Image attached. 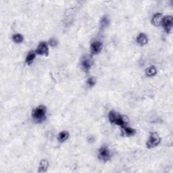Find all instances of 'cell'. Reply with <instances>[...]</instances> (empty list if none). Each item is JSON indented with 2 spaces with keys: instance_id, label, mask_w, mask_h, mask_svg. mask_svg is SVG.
<instances>
[{
  "instance_id": "10",
  "label": "cell",
  "mask_w": 173,
  "mask_h": 173,
  "mask_svg": "<svg viewBox=\"0 0 173 173\" xmlns=\"http://www.w3.org/2000/svg\"><path fill=\"white\" fill-rule=\"evenodd\" d=\"M162 14L161 13H157L153 16L152 19H151V22L154 26H159L162 25Z\"/></svg>"
},
{
  "instance_id": "9",
  "label": "cell",
  "mask_w": 173,
  "mask_h": 173,
  "mask_svg": "<svg viewBox=\"0 0 173 173\" xmlns=\"http://www.w3.org/2000/svg\"><path fill=\"white\" fill-rule=\"evenodd\" d=\"M136 41L139 45L143 46V45H145L148 42V39L147 35L144 34V33H140L139 34V35L137 37Z\"/></svg>"
},
{
  "instance_id": "19",
  "label": "cell",
  "mask_w": 173,
  "mask_h": 173,
  "mask_svg": "<svg viewBox=\"0 0 173 173\" xmlns=\"http://www.w3.org/2000/svg\"><path fill=\"white\" fill-rule=\"evenodd\" d=\"M57 44V42L56 39H51L49 41V45L51 47H56Z\"/></svg>"
},
{
  "instance_id": "13",
  "label": "cell",
  "mask_w": 173,
  "mask_h": 173,
  "mask_svg": "<svg viewBox=\"0 0 173 173\" xmlns=\"http://www.w3.org/2000/svg\"><path fill=\"white\" fill-rule=\"evenodd\" d=\"M35 57L36 52H35V51H30L26 57V63L28 64H31L33 61H34Z\"/></svg>"
},
{
  "instance_id": "17",
  "label": "cell",
  "mask_w": 173,
  "mask_h": 173,
  "mask_svg": "<svg viewBox=\"0 0 173 173\" xmlns=\"http://www.w3.org/2000/svg\"><path fill=\"white\" fill-rule=\"evenodd\" d=\"M108 25H109V20L107 16H104L102 19L101 22H100V26H101L102 29H104L106 27H107Z\"/></svg>"
},
{
  "instance_id": "16",
  "label": "cell",
  "mask_w": 173,
  "mask_h": 173,
  "mask_svg": "<svg viewBox=\"0 0 173 173\" xmlns=\"http://www.w3.org/2000/svg\"><path fill=\"white\" fill-rule=\"evenodd\" d=\"M23 36L19 33H16V34H14L12 36V40L16 43H20L23 41Z\"/></svg>"
},
{
  "instance_id": "15",
  "label": "cell",
  "mask_w": 173,
  "mask_h": 173,
  "mask_svg": "<svg viewBox=\"0 0 173 173\" xmlns=\"http://www.w3.org/2000/svg\"><path fill=\"white\" fill-rule=\"evenodd\" d=\"M145 73H146V74L148 76V77H153V76H155L156 74L157 70L156 68L154 67V66H151L146 69V71H145Z\"/></svg>"
},
{
  "instance_id": "1",
  "label": "cell",
  "mask_w": 173,
  "mask_h": 173,
  "mask_svg": "<svg viewBox=\"0 0 173 173\" xmlns=\"http://www.w3.org/2000/svg\"><path fill=\"white\" fill-rule=\"evenodd\" d=\"M46 108L44 106H39L33 111L32 117L36 123H42L45 119Z\"/></svg>"
},
{
  "instance_id": "18",
  "label": "cell",
  "mask_w": 173,
  "mask_h": 173,
  "mask_svg": "<svg viewBox=\"0 0 173 173\" xmlns=\"http://www.w3.org/2000/svg\"><path fill=\"white\" fill-rule=\"evenodd\" d=\"M87 83L88 85V86L90 87H92L94 85H95V83H96V81L95 79V78L93 77H90L88 78V80L87 81Z\"/></svg>"
},
{
  "instance_id": "6",
  "label": "cell",
  "mask_w": 173,
  "mask_h": 173,
  "mask_svg": "<svg viewBox=\"0 0 173 173\" xmlns=\"http://www.w3.org/2000/svg\"><path fill=\"white\" fill-rule=\"evenodd\" d=\"M36 54H39L40 56H47L48 54H49V50H48L47 44L45 43V42H41L39 45H38V47L36 50Z\"/></svg>"
},
{
  "instance_id": "4",
  "label": "cell",
  "mask_w": 173,
  "mask_h": 173,
  "mask_svg": "<svg viewBox=\"0 0 173 173\" xmlns=\"http://www.w3.org/2000/svg\"><path fill=\"white\" fill-rule=\"evenodd\" d=\"M98 157L100 160L107 162L110 160L111 157L110 151L106 146H103L98 151Z\"/></svg>"
},
{
  "instance_id": "8",
  "label": "cell",
  "mask_w": 173,
  "mask_h": 173,
  "mask_svg": "<svg viewBox=\"0 0 173 173\" xmlns=\"http://www.w3.org/2000/svg\"><path fill=\"white\" fill-rule=\"evenodd\" d=\"M81 65L83 70L87 72L91 68H92V66L93 65L92 60L88 57H84L82 59Z\"/></svg>"
},
{
  "instance_id": "14",
  "label": "cell",
  "mask_w": 173,
  "mask_h": 173,
  "mask_svg": "<svg viewBox=\"0 0 173 173\" xmlns=\"http://www.w3.org/2000/svg\"><path fill=\"white\" fill-rule=\"evenodd\" d=\"M68 137L69 134L68 132L62 131L59 133L58 136H57V140L60 142H64L68 139Z\"/></svg>"
},
{
  "instance_id": "11",
  "label": "cell",
  "mask_w": 173,
  "mask_h": 173,
  "mask_svg": "<svg viewBox=\"0 0 173 173\" xmlns=\"http://www.w3.org/2000/svg\"><path fill=\"white\" fill-rule=\"evenodd\" d=\"M122 133L123 135H125L127 137H130V136H133L135 134V130L133 129L130 127H128L126 126H124L123 127H122Z\"/></svg>"
},
{
  "instance_id": "7",
  "label": "cell",
  "mask_w": 173,
  "mask_h": 173,
  "mask_svg": "<svg viewBox=\"0 0 173 173\" xmlns=\"http://www.w3.org/2000/svg\"><path fill=\"white\" fill-rule=\"evenodd\" d=\"M102 43L101 41H95L91 45V52L93 55H97L100 53L102 49Z\"/></svg>"
},
{
  "instance_id": "3",
  "label": "cell",
  "mask_w": 173,
  "mask_h": 173,
  "mask_svg": "<svg viewBox=\"0 0 173 173\" xmlns=\"http://www.w3.org/2000/svg\"><path fill=\"white\" fill-rule=\"evenodd\" d=\"M160 143V137L157 133L152 132L150 133V137L146 143L147 147L149 149L154 148L158 145Z\"/></svg>"
},
{
  "instance_id": "2",
  "label": "cell",
  "mask_w": 173,
  "mask_h": 173,
  "mask_svg": "<svg viewBox=\"0 0 173 173\" xmlns=\"http://www.w3.org/2000/svg\"><path fill=\"white\" fill-rule=\"evenodd\" d=\"M109 120H110L111 123H114L116 125L121 127L126 125V119H124V117L114 111L110 112V113H109Z\"/></svg>"
},
{
  "instance_id": "12",
  "label": "cell",
  "mask_w": 173,
  "mask_h": 173,
  "mask_svg": "<svg viewBox=\"0 0 173 173\" xmlns=\"http://www.w3.org/2000/svg\"><path fill=\"white\" fill-rule=\"evenodd\" d=\"M48 166H49V162L46 160H42L39 166V172H45L47 171Z\"/></svg>"
},
{
  "instance_id": "5",
  "label": "cell",
  "mask_w": 173,
  "mask_h": 173,
  "mask_svg": "<svg viewBox=\"0 0 173 173\" xmlns=\"http://www.w3.org/2000/svg\"><path fill=\"white\" fill-rule=\"evenodd\" d=\"M173 18L172 16H167L164 17L162 20V25L167 33H170L172 29Z\"/></svg>"
}]
</instances>
